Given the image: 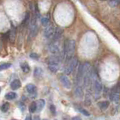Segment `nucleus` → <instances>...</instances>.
<instances>
[{
	"mask_svg": "<svg viewBox=\"0 0 120 120\" xmlns=\"http://www.w3.org/2000/svg\"><path fill=\"white\" fill-rule=\"evenodd\" d=\"M91 81L94 84V89H95V94L96 96H99L100 94L103 89L102 83L100 80V79L97 77V75L95 72L91 71Z\"/></svg>",
	"mask_w": 120,
	"mask_h": 120,
	"instance_id": "2",
	"label": "nucleus"
},
{
	"mask_svg": "<svg viewBox=\"0 0 120 120\" xmlns=\"http://www.w3.org/2000/svg\"><path fill=\"white\" fill-rule=\"evenodd\" d=\"M71 120H82L80 117H79V116H74V117L72 118Z\"/></svg>",
	"mask_w": 120,
	"mask_h": 120,
	"instance_id": "26",
	"label": "nucleus"
},
{
	"mask_svg": "<svg viewBox=\"0 0 120 120\" xmlns=\"http://www.w3.org/2000/svg\"><path fill=\"white\" fill-rule=\"evenodd\" d=\"M100 1H102V2H104V1H109V0H100Z\"/></svg>",
	"mask_w": 120,
	"mask_h": 120,
	"instance_id": "29",
	"label": "nucleus"
},
{
	"mask_svg": "<svg viewBox=\"0 0 120 120\" xmlns=\"http://www.w3.org/2000/svg\"><path fill=\"white\" fill-rule=\"evenodd\" d=\"M61 82L65 89H71V87H72V84H71L70 80L66 75H62L61 77Z\"/></svg>",
	"mask_w": 120,
	"mask_h": 120,
	"instance_id": "5",
	"label": "nucleus"
},
{
	"mask_svg": "<svg viewBox=\"0 0 120 120\" xmlns=\"http://www.w3.org/2000/svg\"><path fill=\"white\" fill-rule=\"evenodd\" d=\"M21 68L22 71H23L24 73H29V71H30V68H29V65L27 63V62H24V63H21Z\"/></svg>",
	"mask_w": 120,
	"mask_h": 120,
	"instance_id": "15",
	"label": "nucleus"
},
{
	"mask_svg": "<svg viewBox=\"0 0 120 120\" xmlns=\"http://www.w3.org/2000/svg\"><path fill=\"white\" fill-rule=\"evenodd\" d=\"M29 57L33 60H39V56L37 53H36V52H31V53L29 54Z\"/></svg>",
	"mask_w": 120,
	"mask_h": 120,
	"instance_id": "23",
	"label": "nucleus"
},
{
	"mask_svg": "<svg viewBox=\"0 0 120 120\" xmlns=\"http://www.w3.org/2000/svg\"><path fill=\"white\" fill-rule=\"evenodd\" d=\"M44 120H48V119H44Z\"/></svg>",
	"mask_w": 120,
	"mask_h": 120,
	"instance_id": "32",
	"label": "nucleus"
},
{
	"mask_svg": "<svg viewBox=\"0 0 120 120\" xmlns=\"http://www.w3.org/2000/svg\"><path fill=\"white\" fill-rule=\"evenodd\" d=\"M76 50V41L73 39L66 40L63 47V55L66 56V61H69L73 57Z\"/></svg>",
	"mask_w": 120,
	"mask_h": 120,
	"instance_id": "1",
	"label": "nucleus"
},
{
	"mask_svg": "<svg viewBox=\"0 0 120 120\" xmlns=\"http://www.w3.org/2000/svg\"><path fill=\"white\" fill-rule=\"evenodd\" d=\"M42 74H43V71H42V68H41L37 67V68H36L34 69V73H33V74H34V77L36 78L42 77Z\"/></svg>",
	"mask_w": 120,
	"mask_h": 120,
	"instance_id": "13",
	"label": "nucleus"
},
{
	"mask_svg": "<svg viewBox=\"0 0 120 120\" xmlns=\"http://www.w3.org/2000/svg\"><path fill=\"white\" fill-rule=\"evenodd\" d=\"M80 112H82V114L86 116H90V112L88 110H85V109H80Z\"/></svg>",
	"mask_w": 120,
	"mask_h": 120,
	"instance_id": "24",
	"label": "nucleus"
},
{
	"mask_svg": "<svg viewBox=\"0 0 120 120\" xmlns=\"http://www.w3.org/2000/svg\"><path fill=\"white\" fill-rule=\"evenodd\" d=\"M48 69H49L52 73H56L59 70L58 64H49V65H48Z\"/></svg>",
	"mask_w": 120,
	"mask_h": 120,
	"instance_id": "14",
	"label": "nucleus"
},
{
	"mask_svg": "<svg viewBox=\"0 0 120 120\" xmlns=\"http://www.w3.org/2000/svg\"><path fill=\"white\" fill-rule=\"evenodd\" d=\"M50 110H51V113L53 114V115H55V113H56V108H55V106L54 105H51L50 106Z\"/></svg>",
	"mask_w": 120,
	"mask_h": 120,
	"instance_id": "25",
	"label": "nucleus"
},
{
	"mask_svg": "<svg viewBox=\"0 0 120 120\" xmlns=\"http://www.w3.org/2000/svg\"><path fill=\"white\" fill-rule=\"evenodd\" d=\"M29 111L33 113V112H35L36 111V104L35 101H33V102L29 104Z\"/></svg>",
	"mask_w": 120,
	"mask_h": 120,
	"instance_id": "20",
	"label": "nucleus"
},
{
	"mask_svg": "<svg viewBox=\"0 0 120 120\" xmlns=\"http://www.w3.org/2000/svg\"><path fill=\"white\" fill-rule=\"evenodd\" d=\"M9 108H10V104L8 102H6L1 107V110L3 112H6L9 110Z\"/></svg>",
	"mask_w": 120,
	"mask_h": 120,
	"instance_id": "22",
	"label": "nucleus"
},
{
	"mask_svg": "<svg viewBox=\"0 0 120 120\" xmlns=\"http://www.w3.org/2000/svg\"><path fill=\"white\" fill-rule=\"evenodd\" d=\"M31 116L30 115H28V116H27V117H26V119H25V120H31Z\"/></svg>",
	"mask_w": 120,
	"mask_h": 120,
	"instance_id": "28",
	"label": "nucleus"
},
{
	"mask_svg": "<svg viewBox=\"0 0 120 120\" xmlns=\"http://www.w3.org/2000/svg\"><path fill=\"white\" fill-rule=\"evenodd\" d=\"M11 66H12V64L11 63H3L2 65H0V71L8 69Z\"/></svg>",
	"mask_w": 120,
	"mask_h": 120,
	"instance_id": "21",
	"label": "nucleus"
},
{
	"mask_svg": "<svg viewBox=\"0 0 120 120\" xmlns=\"http://www.w3.org/2000/svg\"><path fill=\"white\" fill-rule=\"evenodd\" d=\"M0 92H1V88H0Z\"/></svg>",
	"mask_w": 120,
	"mask_h": 120,
	"instance_id": "30",
	"label": "nucleus"
},
{
	"mask_svg": "<svg viewBox=\"0 0 120 120\" xmlns=\"http://www.w3.org/2000/svg\"><path fill=\"white\" fill-rule=\"evenodd\" d=\"M108 4L112 8H116L119 5V0H109Z\"/></svg>",
	"mask_w": 120,
	"mask_h": 120,
	"instance_id": "19",
	"label": "nucleus"
},
{
	"mask_svg": "<svg viewBox=\"0 0 120 120\" xmlns=\"http://www.w3.org/2000/svg\"><path fill=\"white\" fill-rule=\"evenodd\" d=\"M10 87L12 90H17L21 87V82L19 79H15L10 84Z\"/></svg>",
	"mask_w": 120,
	"mask_h": 120,
	"instance_id": "8",
	"label": "nucleus"
},
{
	"mask_svg": "<svg viewBox=\"0 0 120 120\" xmlns=\"http://www.w3.org/2000/svg\"><path fill=\"white\" fill-rule=\"evenodd\" d=\"M36 111L40 112L44 108L45 105H46V101H45L44 99H39L36 102Z\"/></svg>",
	"mask_w": 120,
	"mask_h": 120,
	"instance_id": "9",
	"label": "nucleus"
},
{
	"mask_svg": "<svg viewBox=\"0 0 120 120\" xmlns=\"http://www.w3.org/2000/svg\"><path fill=\"white\" fill-rule=\"evenodd\" d=\"M29 20H30V14H29V12H27L23 20V22H22V25L27 26L28 24V22H29Z\"/></svg>",
	"mask_w": 120,
	"mask_h": 120,
	"instance_id": "17",
	"label": "nucleus"
},
{
	"mask_svg": "<svg viewBox=\"0 0 120 120\" xmlns=\"http://www.w3.org/2000/svg\"><path fill=\"white\" fill-rule=\"evenodd\" d=\"M55 30H56V28L53 25H50V26H46V29L44 32L45 37L48 39H51L54 35V34L55 32Z\"/></svg>",
	"mask_w": 120,
	"mask_h": 120,
	"instance_id": "4",
	"label": "nucleus"
},
{
	"mask_svg": "<svg viewBox=\"0 0 120 120\" xmlns=\"http://www.w3.org/2000/svg\"><path fill=\"white\" fill-rule=\"evenodd\" d=\"M26 89L29 94H30L31 95H36V92H37V88L36 86L33 84V83H29L26 86Z\"/></svg>",
	"mask_w": 120,
	"mask_h": 120,
	"instance_id": "7",
	"label": "nucleus"
},
{
	"mask_svg": "<svg viewBox=\"0 0 120 120\" xmlns=\"http://www.w3.org/2000/svg\"><path fill=\"white\" fill-rule=\"evenodd\" d=\"M12 120H17V119H12Z\"/></svg>",
	"mask_w": 120,
	"mask_h": 120,
	"instance_id": "31",
	"label": "nucleus"
},
{
	"mask_svg": "<svg viewBox=\"0 0 120 120\" xmlns=\"http://www.w3.org/2000/svg\"><path fill=\"white\" fill-rule=\"evenodd\" d=\"M61 60V59L58 56H51V57L48 59V65H49V64H58Z\"/></svg>",
	"mask_w": 120,
	"mask_h": 120,
	"instance_id": "10",
	"label": "nucleus"
},
{
	"mask_svg": "<svg viewBox=\"0 0 120 120\" xmlns=\"http://www.w3.org/2000/svg\"><path fill=\"white\" fill-rule=\"evenodd\" d=\"M32 120H40V118H39V116H34V117L33 118Z\"/></svg>",
	"mask_w": 120,
	"mask_h": 120,
	"instance_id": "27",
	"label": "nucleus"
},
{
	"mask_svg": "<svg viewBox=\"0 0 120 120\" xmlns=\"http://www.w3.org/2000/svg\"><path fill=\"white\" fill-rule=\"evenodd\" d=\"M78 65V59L76 57H73L68 61V65L65 68V74L66 75H69L73 71L76 69V68Z\"/></svg>",
	"mask_w": 120,
	"mask_h": 120,
	"instance_id": "3",
	"label": "nucleus"
},
{
	"mask_svg": "<svg viewBox=\"0 0 120 120\" xmlns=\"http://www.w3.org/2000/svg\"><path fill=\"white\" fill-rule=\"evenodd\" d=\"M41 23H42L44 26H49L50 23V18L48 17H44L41 19Z\"/></svg>",
	"mask_w": 120,
	"mask_h": 120,
	"instance_id": "18",
	"label": "nucleus"
},
{
	"mask_svg": "<svg viewBox=\"0 0 120 120\" xmlns=\"http://www.w3.org/2000/svg\"><path fill=\"white\" fill-rule=\"evenodd\" d=\"M97 106L100 107V110H105L109 107L110 106V102L108 101H100V102L97 103Z\"/></svg>",
	"mask_w": 120,
	"mask_h": 120,
	"instance_id": "11",
	"label": "nucleus"
},
{
	"mask_svg": "<svg viewBox=\"0 0 120 120\" xmlns=\"http://www.w3.org/2000/svg\"><path fill=\"white\" fill-rule=\"evenodd\" d=\"M16 38V29L14 27H12L11 32H8V39L12 43H13Z\"/></svg>",
	"mask_w": 120,
	"mask_h": 120,
	"instance_id": "12",
	"label": "nucleus"
},
{
	"mask_svg": "<svg viewBox=\"0 0 120 120\" xmlns=\"http://www.w3.org/2000/svg\"><path fill=\"white\" fill-rule=\"evenodd\" d=\"M17 97V95L15 92H8L5 95V98L7 99V100H13L14 98H16Z\"/></svg>",
	"mask_w": 120,
	"mask_h": 120,
	"instance_id": "16",
	"label": "nucleus"
},
{
	"mask_svg": "<svg viewBox=\"0 0 120 120\" xmlns=\"http://www.w3.org/2000/svg\"><path fill=\"white\" fill-rule=\"evenodd\" d=\"M58 41H55V42H52L49 45V51L51 52L52 54H58L60 52V47L58 44Z\"/></svg>",
	"mask_w": 120,
	"mask_h": 120,
	"instance_id": "6",
	"label": "nucleus"
}]
</instances>
